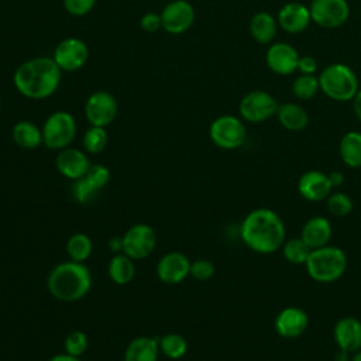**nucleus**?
Returning a JSON list of instances; mask_svg holds the SVG:
<instances>
[{
    "label": "nucleus",
    "instance_id": "obj_1",
    "mask_svg": "<svg viewBox=\"0 0 361 361\" xmlns=\"http://www.w3.org/2000/svg\"><path fill=\"white\" fill-rule=\"evenodd\" d=\"M240 237L251 251L267 255L282 248L286 240V228L282 217L275 210L258 207L243 219Z\"/></svg>",
    "mask_w": 361,
    "mask_h": 361
},
{
    "label": "nucleus",
    "instance_id": "obj_2",
    "mask_svg": "<svg viewBox=\"0 0 361 361\" xmlns=\"http://www.w3.org/2000/svg\"><path fill=\"white\" fill-rule=\"evenodd\" d=\"M62 71L49 56H37L23 62L13 75V83L27 99L41 100L52 96L61 85Z\"/></svg>",
    "mask_w": 361,
    "mask_h": 361
},
{
    "label": "nucleus",
    "instance_id": "obj_3",
    "mask_svg": "<svg viewBox=\"0 0 361 361\" xmlns=\"http://www.w3.org/2000/svg\"><path fill=\"white\" fill-rule=\"evenodd\" d=\"M47 288L61 302H78L92 288V272L85 262L63 261L56 264L48 274Z\"/></svg>",
    "mask_w": 361,
    "mask_h": 361
},
{
    "label": "nucleus",
    "instance_id": "obj_4",
    "mask_svg": "<svg viewBox=\"0 0 361 361\" xmlns=\"http://www.w3.org/2000/svg\"><path fill=\"white\" fill-rule=\"evenodd\" d=\"M347 254L336 245H324L312 250L305 267L307 275L319 283H331L338 281L347 271Z\"/></svg>",
    "mask_w": 361,
    "mask_h": 361
},
{
    "label": "nucleus",
    "instance_id": "obj_5",
    "mask_svg": "<svg viewBox=\"0 0 361 361\" xmlns=\"http://www.w3.org/2000/svg\"><path fill=\"white\" fill-rule=\"evenodd\" d=\"M317 79L320 92L334 102H350L360 90L357 73L345 63L336 62L326 66Z\"/></svg>",
    "mask_w": 361,
    "mask_h": 361
},
{
    "label": "nucleus",
    "instance_id": "obj_6",
    "mask_svg": "<svg viewBox=\"0 0 361 361\" xmlns=\"http://www.w3.org/2000/svg\"><path fill=\"white\" fill-rule=\"evenodd\" d=\"M42 144L55 151L71 145L76 135L75 117L65 110L51 113L42 126Z\"/></svg>",
    "mask_w": 361,
    "mask_h": 361
},
{
    "label": "nucleus",
    "instance_id": "obj_7",
    "mask_svg": "<svg viewBox=\"0 0 361 361\" xmlns=\"http://www.w3.org/2000/svg\"><path fill=\"white\" fill-rule=\"evenodd\" d=\"M212 142L221 149H237L247 138V128L241 118L224 114L214 118L209 127Z\"/></svg>",
    "mask_w": 361,
    "mask_h": 361
},
{
    "label": "nucleus",
    "instance_id": "obj_8",
    "mask_svg": "<svg viewBox=\"0 0 361 361\" xmlns=\"http://www.w3.org/2000/svg\"><path fill=\"white\" fill-rule=\"evenodd\" d=\"M278 103L267 90H251L238 103V113L244 121L257 124L275 116Z\"/></svg>",
    "mask_w": 361,
    "mask_h": 361
},
{
    "label": "nucleus",
    "instance_id": "obj_9",
    "mask_svg": "<svg viewBox=\"0 0 361 361\" xmlns=\"http://www.w3.org/2000/svg\"><path fill=\"white\" fill-rule=\"evenodd\" d=\"M123 252L131 259H144L152 254L157 245L155 230L145 223H138L121 235Z\"/></svg>",
    "mask_w": 361,
    "mask_h": 361
},
{
    "label": "nucleus",
    "instance_id": "obj_10",
    "mask_svg": "<svg viewBox=\"0 0 361 361\" xmlns=\"http://www.w3.org/2000/svg\"><path fill=\"white\" fill-rule=\"evenodd\" d=\"M309 10L312 21L329 30L344 25L350 17V4L347 0H312Z\"/></svg>",
    "mask_w": 361,
    "mask_h": 361
},
{
    "label": "nucleus",
    "instance_id": "obj_11",
    "mask_svg": "<svg viewBox=\"0 0 361 361\" xmlns=\"http://www.w3.org/2000/svg\"><path fill=\"white\" fill-rule=\"evenodd\" d=\"M117 111L118 104L116 97L106 90H97L92 93L85 103V116L90 126H110L114 121Z\"/></svg>",
    "mask_w": 361,
    "mask_h": 361
},
{
    "label": "nucleus",
    "instance_id": "obj_12",
    "mask_svg": "<svg viewBox=\"0 0 361 361\" xmlns=\"http://www.w3.org/2000/svg\"><path fill=\"white\" fill-rule=\"evenodd\" d=\"M161 28L168 34H182L188 31L195 21V8L186 0H171L159 13Z\"/></svg>",
    "mask_w": 361,
    "mask_h": 361
},
{
    "label": "nucleus",
    "instance_id": "obj_13",
    "mask_svg": "<svg viewBox=\"0 0 361 361\" xmlns=\"http://www.w3.org/2000/svg\"><path fill=\"white\" fill-rule=\"evenodd\" d=\"M89 58V48L80 38H65L54 49L52 59L63 72H73L80 69Z\"/></svg>",
    "mask_w": 361,
    "mask_h": 361
},
{
    "label": "nucleus",
    "instance_id": "obj_14",
    "mask_svg": "<svg viewBox=\"0 0 361 361\" xmlns=\"http://www.w3.org/2000/svg\"><path fill=\"white\" fill-rule=\"evenodd\" d=\"M190 259L180 251H169L157 264V276L166 285H176L185 281L190 272Z\"/></svg>",
    "mask_w": 361,
    "mask_h": 361
},
{
    "label": "nucleus",
    "instance_id": "obj_15",
    "mask_svg": "<svg viewBox=\"0 0 361 361\" xmlns=\"http://www.w3.org/2000/svg\"><path fill=\"white\" fill-rule=\"evenodd\" d=\"M298 51L288 42H274L265 52L267 68L275 75L288 76L298 71Z\"/></svg>",
    "mask_w": 361,
    "mask_h": 361
},
{
    "label": "nucleus",
    "instance_id": "obj_16",
    "mask_svg": "<svg viewBox=\"0 0 361 361\" xmlns=\"http://www.w3.org/2000/svg\"><path fill=\"white\" fill-rule=\"evenodd\" d=\"M309 326L307 313L298 306L283 307L275 317L274 329L278 336L283 338L300 337Z\"/></svg>",
    "mask_w": 361,
    "mask_h": 361
},
{
    "label": "nucleus",
    "instance_id": "obj_17",
    "mask_svg": "<svg viewBox=\"0 0 361 361\" xmlns=\"http://www.w3.org/2000/svg\"><path fill=\"white\" fill-rule=\"evenodd\" d=\"M331 189L333 186L330 183L329 175L317 169L303 172L298 180V192L307 202L316 203L326 200L331 193Z\"/></svg>",
    "mask_w": 361,
    "mask_h": 361
},
{
    "label": "nucleus",
    "instance_id": "obj_18",
    "mask_svg": "<svg viewBox=\"0 0 361 361\" xmlns=\"http://www.w3.org/2000/svg\"><path fill=\"white\" fill-rule=\"evenodd\" d=\"M278 25L288 34H300L312 23L310 10L299 1H289L283 4L276 16Z\"/></svg>",
    "mask_w": 361,
    "mask_h": 361
},
{
    "label": "nucleus",
    "instance_id": "obj_19",
    "mask_svg": "<svg viewBox=\"0 0 361 361\" xmlns=\"http://www.w3.org/2000/svg\"><path fill=\"white\" fill-rule=\"evenodd\" d=\"M55 165L62 176L71 180H78L86 175L92 164L82 149L66 147L58 152Z\"/></svg>",
    "mask_w": 361,
    "mask_h": 361
},
{
    "label": "nucleus",
    "instance_id": "obj_20",
    "mask_svg": "<svg viewBox=\"0 0 361 361\" xmlns=\"http://www.w3.org/2000/svg\"><path fill=\"white\" fill-rule=\"evenodd\" d=\"M333 337L338 350L354 354L361 350V322L353 316L338 319L333 329Z\"/></svg>",
    "mask_w": 361,
    "mask_h": 361
},
{
    "label": "nucleus",
    "instance_id": "obj_21",
    "mask_svg": "<svg viewBox=\"0 0 361 361\" xmlns=\"http://www.w3.org/2000/svg\"><path fill=\"white\" fill-rule=\"evenodd\" d=\"M333 226L324 216H313L302 226L300 238L312 248H320L330 243Z\"/></svg>",
    "mask_w": 361,
    "mask_h": 361
},
{
    "label": "nucleus",
    "instance_id": "obj_22",
    "mask_svg": "<svg viewBox=\"0 0 361 361\" xmlns=\"http://www.w3.org/2000/svg\"><path fill=\"white\" fill-rule=\"evenodd\" d=\"M159 354L158 338L140 336L127 344L123 361H158Z\"/></svg>",
    "mask_w": 361,
    "mask_h": 361
},
{
    "label": "nucleus",
    "instance_id": "obj_23",
    "mask_svg": "<svg viewBox=\"0 0 361 361\" xmlns=\"http://www.w3.org/2000/svg\"><path fill=\"white\" fill-rule=\"evenodd\" d=\"M278 21L268 11H258L250 20V34L261 45L272 44L278 32Z\"/></svg>",
    "mask_w": 361,
    "mask_h": 361
},
{
    "label": "nucleus",
    "instance_id": "obj_24",
    "mask_svg": "<svg viewBox=\"0 0 361 361\" xmlns=\"http://www.w3.org/2000/svg\"><path fill=\"white\" fill-rule=\"evenodd\" d=\"M279 124L288 130V131H302L309 124V114L307 111L298 103L288 102L278 104L276 113H275Z\"/></svg>",
    "mask_w": 361,
    "mask_h": 361
},
{
    "label": "nucleus",
    "instance_id": "obj_25",
    "mask_svg": "<svg viewBox=\"0 0 361 361\" xmlns=\"http://www.w3.org/2000/svg\"><path fill=\"white\" fill-rule=\"evenodd\" d=\"M13 141L24 149H35L42 144V130L32 121L21 120L11 130Z\"/></svg>",
    "mask_w": 361,
    "mask_h": 361
},
{
    "label": "nucleus",
    "instance_id": "obj_26",
    "mask_svg": "<svg viewBox=\"0 0 361 361\" xmlns=\"http://www.w3.org/2000/svg\"><path fill=\"white\" fill-rule=\"evenodd\" d=\"M107 274L110 279L117 285H127L133 281L135 275L134 259H131L124 252L114 254L107 265Z\"/></svg>",
    "mask_w": 361,
    "mask_h": 361
},
{
    "label": "nucleus",
    "instance_id": "obj_27",
    "mask_svg": "<svg viewBox=\"0 0 361 361\" xmlns=\"http://www.w3.org/2000/svg\"><path fill=\"white\" fill-rule=\"evenodd\" d=\"M338 154L347 166L361 168V133H345L338 142Z\"/></svg>",
    "mask_w": 361,
    "mask_h": 361
},
{
    "label": "nucleus",
    "instance_id": "obj_28",
    "mask_svg": "<svg viewBox=\"0 0 361 361\" xmlns=\"http://www.w3.org/2000/svg\"><path fill=\"white\" fill-rule=\"evenodd\" d=\"M93 251V241L85 233H75L66 241V254L69 259L85 262Z\"/></svg>",
    "mask_w": 361,
    "mask_h": 361
},
{
    "label": "nucleus",
    "instance_id": "obj_29",
    "mask_svg": "<svg viewBox=\"0 0 361 361\" xmlns=\"http://www.w3.org/2000/svg\"><path fill=\"white\" fill-rule=\"evenodd\" d=\"M159 351L169 360H180L188 353V340L179 333H168L158 338Z\"/></svg>",
    "mask_w": 361,
    "mask_h": 361
},
{
    "label": "nucleus",
    "instance_id": "obj_30",
    "mask_svg": "<svg viewBox=\"0 0 361 361\" xmlns=\"http://www.w3.org/2000/svg\"><path fill=\"white\" fill-rule=\"evenodd\" d=\"M281 250L285 259L293 265H305L312 252V248L300 237L285 240Z\"/></svg>",
    "mask_w": 361,
    "mask_h": 361
},
{
    "label": "nucleus",
    "instance_id": "obj_31",
    "mask_svg": "<svg viewBox=\"0 0 361 361\" xmlns=\"http://www.w3.org/2000/svg\"><path fill=\"white\" fill-rule=\"evenodd\" d=\"M319 90V79L314 75H300L292 83V93L299 100H310Z\"/></svg>",
    "mask_w": 361,
    "mask_h": 361
},
{
    "label": "nucleus",
    "instance_id": "obj_32",
    "mask_svg": "<svg viewBox=\"0 0 361 361\" xmlns=\"http://www.w3.org/2000/svg\"><path fill=\"white\" fill-rule=\"evenodd\" d=\"M107 131L106 127L90 126L83 135V147L89 154H100L107 147Z\"/></svg>",
    "mask_w": 361,
    "mask_h": 361
},
{
    "label": "nucleus",
    "instance_id": "obj_33",
    "mask_svg": "<svg viewBox=\"0 0 361 361\" xmlns=\"http://www.w3.org/2000/svg\"><path fill=\"white\" fill-rule=\"evenodd\" d=\"M327 210L336 217H345L353 212V199L344 192H331L326 199Z\"/></svg>",
    "mask_w": 361,
    "mask_h": 361
},
{
    "label": "nucleus",
    "instance_id": "obj_34",
    "mask_svg": "<svg viewBox=\"0 0 361 361\" xmlns=\"http://www.w3.org/2000/svg\"><path fill=\"white\" fill-rule=\"evenodd\" d=\"M89 345V340L87 336L82 331V330H73L71 331L63 341V347H65V353L75 355V357H80L86 353Z\"/></svg>",
    "mask_w": 361,
    "mask_h": 361
},
{
    "label": "nucleus",
    "instance_id": "obj_35",
    "mask_svg": "<svg viewBox=\"0 0 361 361\" xmlns=\"http://www.w3.org/2000/svg\"><path fill=\"white\" fill-rule=\"evenodd\" d=\"M99 190L94 189L86 179L85 176L78 179V180H73V186H72V196L73 199L78 202V203H82V204H86V203H90L96 199Z\"/></svg>",
    "mask_w": 361,
    "mask_h": 361
},
{
    "label": "nucleus",
    "instance_id": "obj_36",
    "mask_svg": "<svg viewBox=\"0 0 361 361\" xmlns=\"http://www.w3.org/2000/svg\"><path fill=\"white\" fill-rule=\"evenodd\" d=\"M85 179L100 192L110 180V169L102 164H92L85 175Z\"/></svg>",
    "mask_w": 361,
    "mask_h": 361
},
{
    "label": "nucleus",
    "instance_id": "obj_37",
    "mask_svg": "<svg viewBox=\"0 0 361 361\" xmlns=\"http://www.w3.org/2000/svg\"><path fill=\"white\" fill-rule=\"evenodd\" d=\"M214 264L210 259L199 258L190 262V272L189 275L196 281H207L214 275Z\"/></svg>",
    "mask_w": 361,
    "mask_h": 361
},
{
    "label": "nucleus",
    "instance_id": "obj_38",
    "mask_svg": "<svg viewBox=\"0 0 361 361\" xmlns=\"http://www.w3.org/2000/svg\"><path fill=\"white\" fill-rule=\"evenodd\" d=\"M96 4V0H63L65 10L75 17L89 14Z\"/></svg>",
    "mask_w": 361,
    "mask_h": 361
},
{
    "label": "nucleus",
    "instance_id": "obj_39",
    "mask_svg": "<svg viewBox=\"0 0 361 361\" xmlns=\"http://www.w3.org/2000/svg\"><path fill=\"white\" fill-rule=\"evenodd\" d=\"M140 25L144 31L147 32H154L157 30L161 28V16L152 11L145 13L141 18H140Z\"/></svg>",
    "mask_w": 361,
    "mask_h": 361
},
{
    "label": "nucleus",
    "instance_id": "obj_40",
    "mask_svg": "<svg viewBox=\"0 0 361 361\" xmlns=\"http://www.w3.org/2000/svg\"><path fill=\"white\" fill-rule=\"evenodd\" d=\"M298 71L300 72V75H314V72L317 71V61L312 55L299 56Z\"/></svg>",
    "mask_w": 361,
    "mask_h": 361
},
{
    "label": "nucleus",
    "instance_id": "obj_41",
    "mask_svg": "<svg viewBox=\"0 0 361 361\" xmlns=\"http://www.w3.org/2000/svg\"><path fill=\"white\" fill-rule=\"evenodd\" d=\"M329 175V179H330V183L333 188H337V186H341L344 183V175L340 172V171H331Z\"/></svg>",
    "mask_w": 361,
    "mask_h": 361
},
{
    "label": "nucleus",
    "instance_id": "obj_42",
    "mask_svg": "<svg viewBox=\"0 0 361 361\" xmlns=\"http://www.w3.org/2000/svg\"><path fill=\"white\" fill-rule=\"evenodd\" d=\"M109 248L113 254L123 252V240H121V237H118V235L111 237L110 241H109Z\"/></svg>",
    "mask_w": 361,
    "mask_h": 361
},
{
    "label": "nucleus",
    "instance_id": "obj_43",
    "mask_svg": "<svg viewBox=\"0 0 361 361\" xmlns=\"http://www.w3.org/2000/svg\"><path fill=\"white\" fill-rule=\"evenodd\" d=\"M353 110H354V114H355L357 120L361 123V87L357 92L355 97L353 99Z\"/></svg>",
    "mask_w": 361,
    "mask_h": 361
},
{
    "label": "nucleus",
    "instance_id": "obj_44",
    "mask_svg": "<svg viewBox=\"0 0 361 361\" xmlns=\"http://www.w3.org/2000/svg\"><path fill=\"white\" fill-rule=\"evenodd\" d=\"M48 361H82V360H80V357H75L68 353H59V354L52 355Z\"/></svg>",
    "mask_w": 361,
    "mask_h": 361
},
{
    "label": "nucleus",
    "instance_id": "obj_45",
    "mask_svg": "<svg viewBox=\"0 0 361 361\" xmlns=\"http://www.w3.org/2000/svg\"><path fill=\"white\" fill-rule=\"evenodd\" d=\"M348 355H350V354H347V353L338 350V351L336 353V355H334V361H350V357H348Z\"/></svg>",
    "mask_w": 361,
    "mask_h": 361
},
{
    "label": "nucleus",
    "instance_id": "obj_46",
    "mask_svg": "<svg viewBox=\"0 0 361 361\" xmlns=\"http://www.w3.org/2000/svg\"><path fill=\"white\" fill-rule=\"evenodd\" d=\"M350 361H361V350L355 351V353L353 354V357H351Z\"/></svg>",
    "mask_w": 361,
    "mask_h": 361
},
{
    "label": "nucleus",
    "instance_id": "obj_47",
    "mask_svg": "<svg viewBox=\"0 0 361 361\" xmlns=\"http://www.w3.org/2000/svg\"><path fill=\"white\" fill-rule=\"evenodd\" d=\"M0 110H1V100H0Z\"/></svg>",
    "mask_w": 361,
    "mask_h": 361
}]
</instances>
